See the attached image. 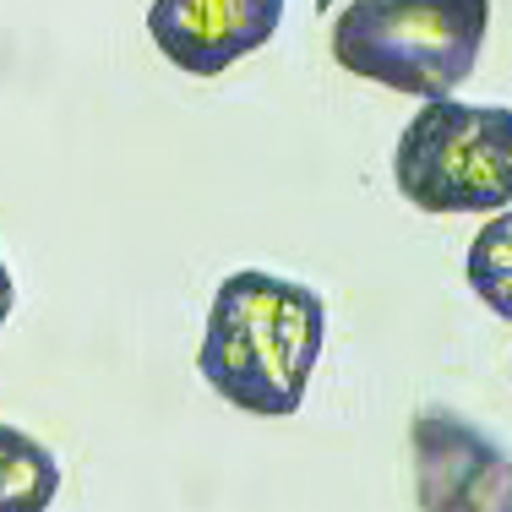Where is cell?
<instances>
[{
  "label": "cell",
  "instance_id": "obj_1",
  "mask_svg": "<svg viewBox=\"0 0 512 512\" xmlns=\"http://www.w3.org/2000/svg\"><path fill=\"white\" fill-rule=\"evenodd\" d=\"M322 344H327L322 295L300 278L246 267V273H229L213 289L197 371L240 414L284 420L306 404Z\"/></svg>",
  "mask_w": 512,
  "mask_h": 512
},
{
  "label": "cell",
  "instance_id": "obj_2",
  "mask_svg": "<svg viewBox=\"0 0 512 512\" xmlns=\"http://www.w3.org/2000/svg\"><path fill=\"white\" fill-rule=\"evenodd\" d=\"M491 0H349L333 22V60L349 77L409 99H447L474 77Z\"/></svg>",
  "mask_w": 512,
  "mask_h": 512
},
{
  "label": "cell",
  "instance_id": "obj_3",
  "mask_svg": "<svg viewBox=\"0 0 512 512\" xmlns=\"http://www.w3.org/2000/svg\"><path fill=\"white\" fill-rule=\"evenodd\" d=\"M393 186L420 213H496L512 202V109L420 99L393 148Z\"/></svg>",
  "mask_w": 512,
  "mask_h": 512
},
{
  "label": "cell",
  "instance_id": "obj_4",
  "mask_svg": "<svg viewBox=\"0 0 512 512\" xmlns=\"http://www.w3.org/2000/svg\"><path fill=\"white\" fill-rule=\"evenodd\" d=\"M409 458L420 512H512V453L469 414L425 404L409 420Z\"/></svg>",
  "mask_w": 512,
  "mask_h": 512
},
{
  "label": "cell",
  "instance_id": "obj_5",
  "mask_svg": "<svg viewBox=\"0 0 512 512\" xmlns=\"http://www.w3.org/2000/svg\"><path fill=\"white\" fill-rule=\"evenodd\" d=\"M284 0H153L148 39L186 77H218L273 44Z\"/></svg>",
  "mask_w": 512,
  "mask_h": 512
},
{
  "label": "cell",
  "instance_id": "obj_6",
  "mask_svg": "<svg viewBox=\"0 0 512 512\" xmlns=\"http://www.w3.org/2000/svg\"><path fill=\"white\" fill-rule=\"evenodd\" d=\"M60 496V458L22 425L0 420V512H50Z\"/></svg>",
  "mask_w": 512,
  "mask_h": 512
},
{
  "label": "cell",
  "instance_id": "obj_7",
  "mask_svg": "<svg viewBox=\"0 0 512 512\" xmlns=\"http://www.w3.org/2000/svg\"><path fill=\"white\" fill-rule=\"evenodd\" d=\"M463 273H469V289L480 295V306L512 322V202L480 224V235L469 240Z\"/></svg>",
  "mask_w": 512,
  "mask_h": 512
},
{
  "label": "cell",
  "instance_id": "obj_8",
  "mask_svg": "<svg viewBox=\"0 0 512 512\" xmlns=\"http://www.w3.org/2000/svg\"><path fill=\"white\" fill-rule=\"evenodd\" d=\"M11 306H17V284H11V267L0 262V327L11 322Z\"/></svg>",
  "mask_w": 512,
  "mask_h": 512
}]
</instances>
